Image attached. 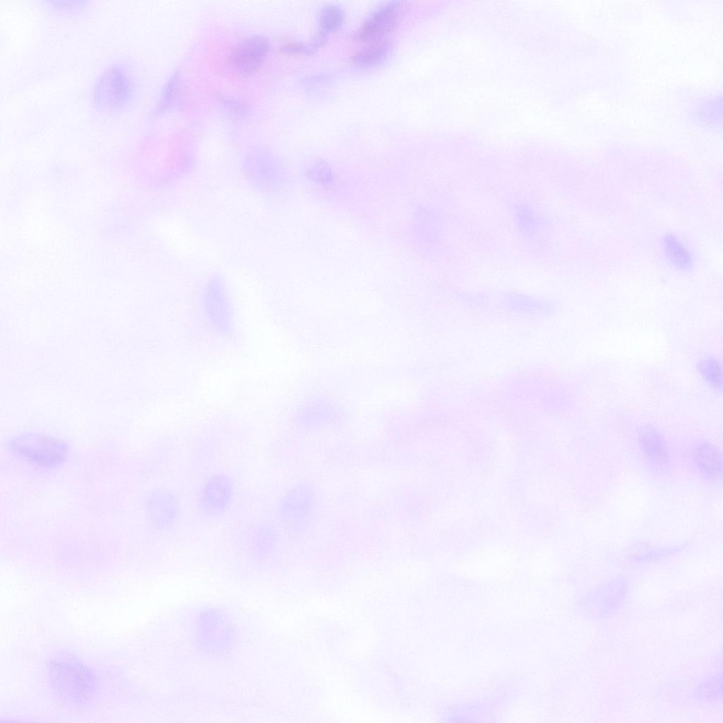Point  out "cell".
Here are the masks:
<instances>
[{
    "mask_svg": "<svg viewBox=\"0 0 723 723\" xmlns=\"http://www.w3.org/2000/svg\"><path fill=\"white\" fill-rule=\"evenodd\" d=\"M49 679L55 695L71 706L87 705L96 692V681L90 669L72 657L52 659L49 666Z\"/></svg>",
    "mask_w": 723,
    "mask_h": 723,
    "instance_id": "1",
    "label": "cell"
},
{
    "mask_svg": "<svg viewBox=\"0 0 723 723\" xmlns=\"http://www.w3.org/2000/svg\"><path fill=\"white\" fill-rule=\"evenodd\" d=\"M135 90L131 71L122 64H112L97 78L92 89V102L102 111H119L133 101Z\"/></svg>",
    "mask_w": 723,
    "mask_h": 723,
    "instance_id": "2",
    "label": "cell"
},
{
    "mask_svg": "<svg viewBox=\"0 0 723 723\" xmlns=\"http://www.w3.org/2000/svg\"><path fill=\"white\" fill-rule=\"evenodd\" d=\"M12 450L28 461L50 466L61 462L66 448L61 442L45 436H25L11 443Z\"/></svg>",
    "mask_w": 723,
    "mask_h": 723,
    "instance_id": "3",
    "label": "cell"
},
{
    "mask_svg": "<svg viewBox=\"0 0 723 723\" xmlns=\"http://www.w3.org/2000/svg\"><path fill=\"white\" fill-rule=\"evenodd\" d=\"M269 48V41L265 37H250L236 44L231 51L229 61L239 71L251 73L261 66Z\"/></svg>",
    "mask_w": 723,
    "mask_h": 723,
    "instance_id": "4",
    "label": "cell"
},
{
    "mask_svg": "<svg viewBox=\"0 0 723 723\" xmlns=\"http://www.w3.org/2000/svg\"><path fill=\"white\" fill-rule=\"evenodd\" d=\"M401 5L400 1H393L378 7L361 25L355 34L356 39L371 40L390 31L398 20Z\"/></svg>",
    "mask_w": 723,
    "mask_h": 723,
    "instance_id": "5",
    "label": "cell"
},
{
    "mask_svg": "<svg viewBox=\"0 0 723 723\" xmlns=\"http://www.w3.org/2000/svg\"><path fill=\"white\" fill-rule=\"evenodd\" d=\"M639 440L642 450L650 463L658 467H662L667 463L668 450L662 437L655 429H643L640 433Z\"/></svg>",
    "mask_w": 723,
    "mask_h": 723,
    "instance_id": "6",
    "label": "cell"
},
{
    "mask_svg": "<svg viewBox=\"0 0 723 723\" xmlns=\"http://www.w3.org/2000/svg\"><path fill=\"white\" fill-rule=\"evenodd\" d=\"M664 256L669 263L679 270H689L693 265V257L687 246L678 237L667 234L662 240Z\"/></svg>",
    "mask_w": 723,
    "mask_h": 723,
    "instance_id": "7",
    "label": "cell"
},
{
    "mask_svg": "<svg viewBox=\"0 0 723 723\" xmlns=\"http://www.w3.org/2000/svg\"><path fill=\"white\" fill-rule=\"evenodd\" d=\"M694 460L699 470L713 479L722 478V456L719 450L710 443L700 444L695 450Z\"/></svg>",
    "mask_w": 723,
    "mask_h": 723,
    "instance_id": "8",
    "label": "cell"
},
{
    "mask_svg": "<svg viewBox=\"0 0 723 723\" xmlns=\"http://www.w3.org/2000/svg\"><path fill=\"white\" fill-rule=\"evenodd\" d=\"M229 495V482L223 477H215L205 489L203 505L210 511H217L225 506Z\"/></svg>",
    "mask_w": 723,
    "mask_h": 723,
    "instance_id": "9",
    "label": "cell"
},
{
    "mask_svg": "<svg viewBox=\"0 0 723 723\" xmlns=\"http://www.w3.org/2000/svg\"><path fill=\"white\" fill-rule=\"evenodd\" d=\"M389 47L388 40H378L355 52L352 59L355 63L363 66L378 64L386 56Z\"/></svg>",
    "mask_w": 723,
    "mask_h": 723,
    "instance_id": "10",
    "label": "cell"
},
{
    "mask_svg": "<svg viewBox=\"0 0 723 723\" xmlns=\"http://www.w3.org/2000/svg\"><path fill=\"white\" fill-rule=\"evenodd\" d=\"M344 13L341 8L336 5H327L323 8L320 13V28L323 31H330L337 28L342 23Z\"/></svg>",
    "mask_w": 723,
    "mask_h": 723,
    "instance_id": "11",
    "label": "cell"
},
{
    "mask_svg": "<svg viewBox=\"0 0 723 723\" xmlns=\"http://www.w3.org/2000/svg\"><path fill=\"white\" fill-rule=\"evenodd\" d=\"M700 371L704 378L713 387L719 388L722 386V371L719 364L713 359L702 361Z\"/></svg>",
    "mask_w": 723,
    "mask_h": 723,
    "instance_id": "12",
    "label": "cell"
},
{
    "mask_svg": "<svg viewBox=\"0 0 723 723\" xmlns=\"http://www.w3.org/2000/svg\"><path fill=\"white\" fill-rule=\"evenodd\" d=\"M178 85V77L174 75L167 83L165 89L163 90L161 95L159 104L157 105V111L163 112L169 108L174 102L176 95V91L177 90Z\"/></svg>",
    "mask_w": 723,
    "mask_h": 723,
    "instance_id": "13",
    "label": "cell"
},
{
    "mask_svg": "<svg viewBox=\"0 0 723 723\" xmlns=\"http://www.w3.org/2000/svg\"><path fill=\"white\" fill-rule=\"evenodd\" d=\"M309 173L313 175V179L321 184H328L333 180L330 171L323 165L315 166Z\"/></svg>",
    "mask_w": 723,
    "mask_h": 723,
    "instance_id": "14",
    "label": "cell"
},
{
    "mask_svg": "<svg viewBox=\"0 0 723 723\" xmlns=\"http://www.w3.org/2000/svg\"><path fill=\"white\" fill-rule=\"evenodd\" d=\"M282 50L289 53H301L309 50V47L301 42H292L285 44Z\"/></svg>",
    "mask_w": 723,
    "mask_h": 723,
    "instance_id": "15",
    "label": "cell"
}]
</instances>
